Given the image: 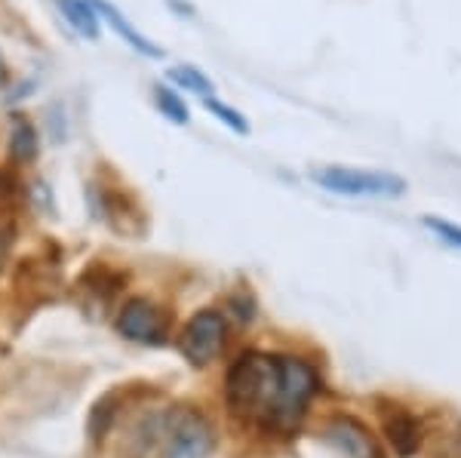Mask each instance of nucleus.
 I'll return each instance as SVG.
<instances>
[{
    "label": "nucleus",
    "mask_w": 461,
    "mask_h": 458,
    "mask_svg": "<svg viewBox=\"0 0 461 458\" xmlns=\"http://www.w3.org/2000/svg\"><path fill=\"white\" fill-rule=\"evenodd\" d=\"M228 406L243 425L289 437L320 391L317 369L284 354H243L225 382Z\"/></svg>",
    "instance_id": "nucleus-1"
},
{
    "label": "nucleus",
    "mask_w": 461,
    "mask_h": 458,
    "mask_svg": "<svg viewBox=\"0 0 461 458\" xmlns=\"http://www.w3.org/2000/svg\"><path fill=\"white\" fill-rule=\"evenodd\" d=\"M136 443L142 453L158 458H206L215 446V434L197 409L169 406L139 425Z\"/></svg>",
    "instance_id": "nucleus-2"
},
{
    "label": "nucleus",
    "mask_w": 461,
    "mask_h": 458,
    "mask_svg": "<svg viewBox=\"0 0 461 458\" xmlns=\"http://www.w3.org/2000/svg\"><path fill=\"white\" fill-rule=\"evenodd\" d=\"M311 182L339 197H373V201H393L406 191V179L384 169H360V166H317Z\"/></svg>",
    "instance_id": "nucleus-3"
},
{
    "label": "nucleus",
    "mask_w": 461,
    "mask_h": 458,
    "mask_svg": "<svg viewBox=\"0 0 461 458\" xmlns=\"http://www.w3.org/2000/svg\"><path fill=\"white\" fill-rule=\"evenodd\" d=\"M225 338H228L225 317H221L219 311H200L188 320L178 348H182L185 360H188L191 366H206L221 354V348H225Z\"/></svg>",
    "instance_id": "nucleus-4"
},
{
    "label": "nucleus",
    "mask_w": 461,
    "mask_h": 458,
    "mask_svg": "<svg viewBox=\"0 0 461 458\" xmlns=\"http://www.w3.org/2000/svg\"><path fill=\"white\" fill-rule=\"evenodd\" d=\"M117 332L139 345H163L167 342V314L154 301L132 299L117 314Z\"/></svg>",
    "instance_id": "nucleus-5"
},
{
    "label": "nucleus",
    "mask_w": 461,
    "mask_h": 458,
    "mask_svg": "<svg viewBox=\"0 0 461 458\" xmlns=\"http://www.w3.org/2000/svg\"><path fill=\"white\" fill-rule=\"evenodd\" d=\"M323 437L330 440L336 449H341L348 458H384L382 446H378V440L373 437V434L348 416L332 418V422L323 427Z\"/></svg>",
    "instance_id": "nucleus-6"
},
{
    "label": "nucleus",
    "mask_w": 461,
    "mask_h": 458,
    "mask_svg": "<svg viewBox=\"0 0 461 458\" xmlns=\"http://www.w3.org/2000/svg\"><path fill=\"white\" fill-rule=\"evenodd\" d=\"M93 4H95V10H99L102 22H108L111 31L121 37L126 47H132L136 53H142V56H148V58H160V56H163V49L158 47V43L148 40V37H145L142 31H136V25H130V19H126L114 4H108V0H93Z\"/></svg>",
    "instance_id": "nucleus-7"
},
{
    "label": "nucleus",
    "mask_w": 461,
    "mask_h": 458,
    "mask_svg": "<svg viewBox=\"0 0 461 458\" xmlns=\"http://www.w3.org/2000/svg\"><path fill=\"white\" fill-rule=\"evenodd\" d=\"M59 13L65 16V22L71 25L74 34L86 37V40H95L102 31V16L95 10L93 0H56Z\"/></svg>",
    "instance_id": "nucleus-8"
},
{
    "label": "nucleus",
    "mask_w": 461,
    "mask_h": 458,
    "mask_svg": "<svg viewBox=\"0 0 461 458\" xmlns=\"http://www.w3.org/2000/svg\"><path fill=\"white\" fill-rule=\"evenodd\" d=\"M388 440L400 455H412L421 443V425L412 416H393L388 422Z\"/></svg>",
    "instance_id": "nucleus-9"
},
{
    "label": "nucleus",
    "mask_w": 461,
    "mask_h": 458,
    "mask_svg": "<svg viewBox=\"0 0 461 458\" xmlns=\"http://www.w3.org/2000/svg\"><path fill=\"white\" fill-rule=\"evenodd\" d=\"M169 80L178 86V90L185 93H194V95H215V86L210 80V74H203L194 65H176V68H169Z\"/></svg>",
    "instance_id": "nucleus-10"
},
{
    "label": "nucleus",
    "mask_w": 461,
    "mask_h": 458,
    "mask_svg": "<svg viewBox=\"0 0 461 458\" xmlns=\"http://www.w3.org/2000/svg\"><path fill=\"white\" fill-rule=\"evenodd\" d=\"M154 102H158L160 114L167 117V121L178 123V127H185V123L191 121V111L185 105V99L176 90H169V86H154Z\"/></svg>",
    "instance_id": "nucleus-11"
},
{
    "label": "nucleus",
    "mask_w": 461,
    "mask_h": 458,
    "mask_svg": "<svg viewBox=\"0 0 461 458\" xmlns=\"http://www.w3.org/2000/svg\"><path fill=\"white\" fill-rule=\"evenodd\" d=\"M203 105L210 108L212 114L219 117V121H225V127L237 130V132H243V136H247V132H249V123H247V117H243L240 111L228 108L225 102H219V99H215V95H206V99H203Z\"/></svg>",
    "instance_id": "nucleus-12"
},
{
    "label": "nucleus",
    "mask_w": 461,
    "mask_h": 458,
    "mask_svg": "<svg viewBox=\"0 0 461 458\" xmlns=\"http://www.w3.org/2000/svg\"><path fill=\"white\" fill-rule=\"evenodd\" d=\"M425 228H430V231H434L446 247L461 249V225H452V221H446L440 216H425Z\"/></svg>",
    "instance_id": "nucleus-13"
},
{
    "label": "nucleus",
    "mask_w": 461,
    "mask_h": 458,
    "mask_svg": "<svg viewBox=\"0 0 461 458\" xmlns=\"http://www.w3.org/2000/svg\"><path fill=\"white\" fill-rule=\"evenodd\" d=\"M13 148H16L19 157H32L34 154V132L28 123H19L16 127V139H13Z\"/></svg>",
    "instance_id": "nucleus-14"
},
{
    "label": "nucleus",
    "mask_w": 461,
    "mask_h": 458,
    "mask_svg": "<svg viewBox=\"0 0 461 458\" xmlns=\"http://www.w3.org/2000/svg\"><path fill=\"white\" fill-rule=\"evenodd\" d=\"M4 253H6V234H0V262H4Z\"/></svg>",
    "instance_id": "nucleus-15"
},
{
    "label": "nucleus",
    "mask_w": 461,
    "mask_h": 458,
    "mask_svg": "<svg viewBox=\"0 0 461 458\" xmlns=\"http://www.w3.org/2000/svg\"><path fill=\"white\" fill-rule=\"evenodd\" d=\"M0 80H4V58H0Z\"/></svg>",
    "instance_id": "nucleus-16"
}]
</instances>
